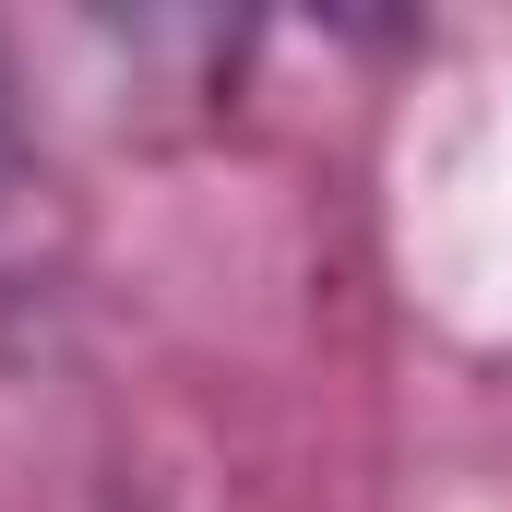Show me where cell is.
<instances>
[{
  "label": "cell",
  "mask_w": 512,
  "mask_h": 512,
  "mask_svg": "<svg viewBox=\"0 0 512 512\" xmlns=\"http://www.w3.org/2000/svg\"><path fill=\"white\" fill-rule=\"evenodd\" d=\"M0 155H12V108H0Z\"/></svg>",
  "instance_id": "6da1fadb"
}]
</instances>
